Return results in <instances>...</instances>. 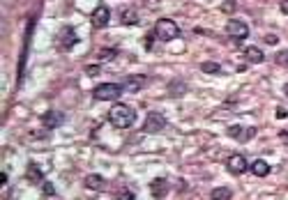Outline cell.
<instances>
[{
    "label": "cell",
    "mask_w": 288,
    "mask_h": 200,
    "mask_svg": "<svg viewBox=\"0 0 288 200\" xmlns=\"http://www.w3.org/2000/svg\"><path fill=\"white\" fill-rule=\"evenodd\" d=\"M221 12H226V14L235 12V2H233V0H228V2H224V5H221Z\"/></svg>",
    "instance_id": "obj_23"
},
{
    "label": "cell",
    "mask_w": 288,
    "mask_h": 200,
    "mask_svg": "<svg viewBox=\"0 0 288 200\" xmlns=\"http://www.w3.org/2000/svg\"><path fill=\"white\" fill-rule=\"evenodd\" d=\"M120 23L122 25H138V12L134 7H125L120 12Z\"/></svg>",
    "instance_id": "obj_14"
},
{
    "label": "cell",
    "mask_w": 288,
    "mask_h": 200,
    "mask_svg": "<svg viewBox=\"0 0 288 200\" xmlns=\"http://www.w3.org/2000/svg\"><path fill=\"white\" fill-rule=\"evenodd\" d=\"M150 191H152V196H155L157 200H161V198H166V196H168L171 184H168L166 177H157V179H152V182H150Z\"/></svg>",
    "instance_id": "obj_9"
},
{
    "label": "cell",
    "mask_w": 288,
    "mask_h": 200,
    "mask_svg": "<svg viewBox=\"0 0 288 200\" xmlns=\"http://www.w3.org/2000/svg\"><path fill=\"white\" fill-rule=\"evenodd\" d=\"M244 58H247L249 65H261L265 55H263V51H261L258 46H247V49H244Z\"/></svg>",
    "instance_id": "obj_13"
},
{
    "label": "cell",
    "mask_w": 288,
    "mask_h": 200,
    "mask_svg": "<svg viewBox=\"0 0 288 200\" xmlns=\"http://www.w3.org/2000/svg\"><path fill=\"white\" fill-rule=\"evenodd\" d=\"M166 126V120L161 113H148L145 115V122H143V131L145 133H157Z\"/></svg>",
    "instance_id": "obj_6"
},
{
    "label": "cell",
    "mask_w": 288,
    "mask_h": 200,
    "mask_svg": "<svg viewBox=\"0 0 288 200\" xmlns=\"http://www.w3.org/2000/svg\"><path fill=\"white\" fill-rule=\"evenodd\" d=\"M201 72H203V74H219L221 67L217 65V62H203V65H201Z\"/></svg>",
    "instance_id": "obj_20"
},
{
    "label": "cell",
    "mask_w": 288,
    "mask_h": 200,
    "mask_svg": "<svg viewBox=\"0 0 288 200\" xmlns=\"http://www.w3.org/2000/svg\"><path fill=\"white\" fill-rule=\"evenodd\" d=\"M145 83H148V76L138 74V76H129L127 81H125V85L122 88L127 90V92H138V90L145 88Z\"/></svg>",
    "instance_id": "obj_11"
},
{
    "label": "cell",
    "mask_w": 288,
    "mask_h": 200,
    "mask_svg": "<svg viewBox=\"0 0 288 200\" xmlns=\"http://www.w3.org/2000/svg\"><path fill=\"white\" fill-rule=\"evenodd\" d=\"M155 37L161 42H173L175 37H180V28L173 19H159L155 23Z\"/></svg>",
    "instance_id": "obj_2"
},
{
    "label": "cell",
    "mask_w": 288,
    "mask_h": 200,
    "mask_svg": "<svg viewBox=\"0 0 288 200\" xmlns=\"http://www.w3.org/2000/svg\"><path fill=\"white\" fill-rule=\"evenodd\" d=\"M62 122H65V115H62L60 111H46L44 115H42V125H44L46 129H58Z\"/></svg>",
    "instance_id": "obj_10"
},
{
    "label": "cell",
    "mask_w": 288,
    "mask_h": 200,
    "mask_svg": "<svg viewBox=\"0 0 288 200\" xmlns=\"http://www.w3.org/2000/svg\"><path fill=\"white\" fill-rule=\"evenodd\" d=\"M265 42L267 44H277V37L274 35H265Z\"/></svg>",
    "instance_id": "obj_27"
},
{
    "label": "cell",
    "mask_w": 288,
    "mask_h": 200,
    "mask_svg": "<svg viewBox=\"0 0 288 200\" xmlns=\"http://www.w3.org/2000/svg\"><path fill=\"white\" fill-rule=\"evenodd\" d=\"M44 193H46V196H55V189H53V184H51V182H46V184H44Z\"/></svg>",
    "instance_id": "obj_24"
},
{
    "label": "cell",
    "mask_w": 288,
    "mask_h": 200,
    "mask_svg": "<svg viewBox=\"0 0 288 200\" xmlns=\"http://www.w3.org/2000/svg\"><path fill=\"white\" fill-rule=\"evenodd\" d=\"M120 92H125L120 83H102V85L92 90V99L95 101H113V99L120 97Z\"/></svg>",
    "instance_id": "obj_3"
},
{
    "label": "cell",
    "mask_w": 288,
    "mask_h": 200,
    "mask_svg": "<svg viewBox=\"0 0 288 200\" xmlns=\"http://www.w3.org/2000/svg\"><path fill=\"white\" fill-rule=\"evenodd\" d=\"M279 9H281V12H284V14H288V0H281Z\"/></svg>",
    "instance_id": "obj_26"
},
{
    "label": "cell",
    "mask_w": 288,
    "mask_h": 200,
    "mask_svg": "<svg viewBox=\"0 0 288 200\" xmlns=\"http://www.w3.org/2000/svg\"><path fill=\"white\" fill-rule=\"evenodd\" d=\"M228 136L235 138V141H240V143H247V141H251V138L256 136V126L233 125V126H228Z\"/></svg>",
    "instance_id": "obj_4"
},
{
    "label": "cell",
    "mask_w": 288,
    "mask_h": 200,
    "mask_svg": "<svg viewBox=\"0 0 288 200\" xmlns=\"http://www.w3.org/2000/svg\"><path fill=\"white\" fill-rule=\"evenodd\" d=\"M26 179H28L30 184L42 182V168H39L37 163H30V166H28V171H26Z\"/></svg>",
    "instance_id": "obj_16"
},
{
    "label": "cell",
    "mask_w": 288,
    "mask_h": 200,
    "mask_svg": "<svg viewBox=\"0 0 288 200\" xmlns=\"http://www.w3.org/2000/svg\"><path fill=\"white\" fill-rule=\"evenodd\" d=\"M284 92H286V97H288V83H286V85H284Z\"/></svg>",
    "instance_id": "obj_29"
},
{
    "label": "cell",
    "mask_w": 288,
    "mask_h": 200,
    "mask_svg": "<svg viewBox=\"0 0 288 200\" xmlns=\"http://www.w3.org/2000/svg\"><path fill=\"white\" fill-rule=\"evenodd\" d=\"M279 138H281L284 143H288V131H281V133H279Z\"/></svg>",
    "instance_id": "obj_28"
},
{
    "label": "cell",
    "mask_w": 288,
    "mask_h": 200,
    "mask_svg": "<svg viewBox=\"0 0 288 200\" xmlns=\"http://www.w3.org/2000/svg\"><path fill=\"white\" fill-rule=\"evenodd\" d=\"M108 21H111V9H108L106 5H99V7L92 12V16H90L92 28H106Z\"/></svg>",
    "instance_id": "obj_7"
},
{
    "label": "cell",
    "mask_w": 288,
    "mask_h": 200,
    "mask_svg": "<svg viewBox=\"0 0 288 200\" xmlns=\"http://www.w3.org/2000/svg\"><path fill=\"white\" fill-rule=\"evenodd\" d=\"M226 32H228V37H233V39H247L249 37V25L244 21L231 19V21L226 23Z\"/></svg>",
    "instance_id": "obj_5"
},
{
    "label": "cell",
    "mask_w": 288,
    "mask_h": 200,
    "mask_svg": "<svg viewBox=\"0 0 288 200\" xmlns=\"http://www.w3.org/2000/svg\"><path fill=\"white\" fill-rule=\"evenodd\" d=\"M118 200H134V193L127 191V189H122V191H118Z\"/></svg>",
    "instance_id": "obj_22"
},
{
    "label": "cell",
    "mask_w": 288,
    "mask_h": 200,
    "mask_svg": "<svg viewBox=\"0 0 288 200\" xmlns=\"http://www.w3.org/2000/svg\"><path fill=\"white\" fill-rule=\"evenodd\" d=\"M270 171H272V168H270V163L263 161V159H256V161L251 163V173H254L256 177H267Z\"/></svg>",
    "instance_id": "obj_15"
},
{
    "label": "cell",
    "mask_w": 288,
    "mask_h": 200,
    "mask_svg": "<svg viewBox=\"0 0 288 200\" xmlns=\"http://www.w3.org/2000/svg\"><path fill=\"white\" fill-rule=\"evenodd\" d=\"M85 189H92V191H99L102 186H104V177L102 175H88V177L83 179Z\"/></svg>",
    "instance_id": "obj_17"
},
{
    "label": "cell",
    "mask_w": 288,
    "mask_h": 200,
    "mask_svg": "<svg viewBox=\"0 0 288 200\" xmlns=\"http://www.w3.org/2000/svg\"><path fill=\"white\" fill-rule=\"evenodd\" d=\"M99 69H102L99 65H92V67H88V74H90V76H97V74H99Z\"/></svg>",
    "instance_id": "obj_25"
},
{
    "label": "cell",
    "mask_w": 288,
    "mask_h": 200,
    "mask_svg": "<svg viewBox=\"0 0 288 200\" xmlns=\"http://www.w3.org/2000/svg\"><path fill=\"white\" fill-rule=\"evenodd\" d=\"M226 168L231 175H242L247 168H249V161L244 159V154H231V159H228Z\"/></svg>",
    "instance_id": "obj_8"
},
{
    "label": "cell",
    "mask_w": 288,
    "mask_h": 200,
    "mask_svg": "<svg viewBox=\"0 0 288 200\" xmlns=\"http://www.w3.org/2000/svg\"><path fill=\"white\" fill-rule=\"evenodd\" d=\"M231 198H233V191L226 189V186L212 189V193H210V200H231Z\"/></svg>",
    "instance_id": "obj_18"
},
{
    "label": "cell",
    "mask_w": 288,
    "mask_h": 200,
    "mask_svg": "<svg viewBox=\"0 0 288 200\" xmlns=\"http://www.w3.org/2000/svg\"><path fill=\"white\" fill-rule=\"evenodd\" d=\"M115 55H118V49H102V51H97V58L102 60V62H108V60H113Z\"/></svg>",
    "instance_id": "obj_19"
},
{
    "label": "cell",
    "mask_w": 288,
    "mask_h": 200,
    "mask_svg": "<svg viewBox=\"0 0 288 200\" xmlns=\"http://www.w3.org/2000/svg\"><path fill=\"white\" fill-rule=\"evenodd\" d=\"M74 44H76V32H74V28H72V25H67V28L60 32V49H65V51H67V49H72Z\"/></svg>",
    "instance_id": "obj_12"
},
{
    "label": "cell",
    "mask_w": 288,
    "mask_h": 200,
    "mask_svg": "<svg viewBox=\"0 0 288 200\" xmlns=\"http://www.w3.org/2000/svg\"><path fill=\"white\" fill-rule=\"evenodd\" d=\"M274 62L281 67H286L288 65V51H279L277 55H274Z\"/></svg>",
    "instance_id": "obj_21"
},
{
    "label": "cell",
    "mask_w": 288,
    "mask_h": 200,
    "mask_svg": "<svg viewBox=\"0 0 288 200\" xmlns=\"http://www.w3.org/2000/svg\"><path fill=\"white\" fill-rule=\"evenodd\" d=\"M134 120H136V113L134 108H129L125 104H115L111 111H108V122L115 126V129H129V126L134 125Z\"/></svg>",
    "instance_id": "obj_1"
}]
</instances>
